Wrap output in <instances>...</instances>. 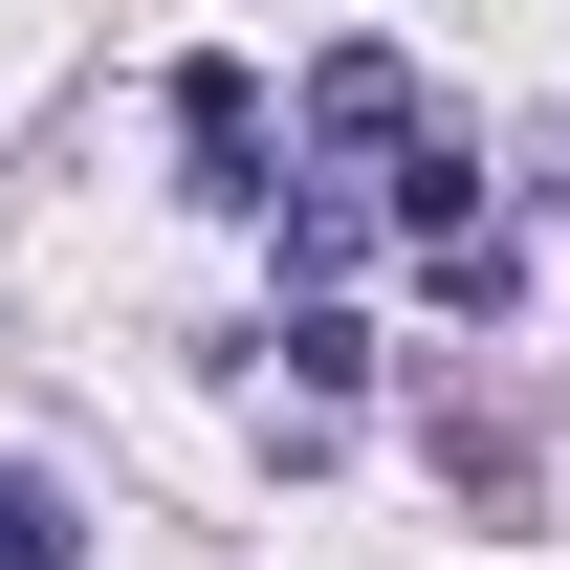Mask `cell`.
I'll return each mask as SVG.
<instances>
[{
    "instance_id": "obj_1",
    "label": "cell",
    "mask_w": 570,
    "mask_h": 570,
    "mask_svg": "<svg viewBox=\"0 0 570 570\" xmlns=\"http://www.w3.org/2000/svg\"><path fill=\"white\" fill-rule=\"evenodd\" d=\"M176 198H219V219H264L285 198V110H264V67H176Z\"/></svg>"
},
{
    "instance_id": "obj_2",
    "label": "cell",
    "mask_w": 570,
    "mask_h": 570,
    "mask_svg": "<svg viewBox=\"0 0 570 570\" xmlns=\"http://www.w3.org/2000/svg\"><path fill=\"white\" fill-rule=\"evenodd\" d=\"M307 154H330V176H395V154H417V67H395V45H330V67H307Z\"/></svg>"
},
{
    "instance_id": "obj_3",
    "label": "cell",
    "mask_w": 570,
    "mask_h": 570,
    "mask_svg": "<svg viewBox=\"0 0 570 570\" xmlns=\"http://www.w3.org/2000/svg\"><path fill=\"white\" fill-rule=\"evenodd\" d=\"M264 352H285V395H352V373H373V330H352V307H285Z\"/></svg>"
},
{
    "instance_id": "obj_4",
    "label": "cell",
    "mask_w": 570,
    "mask_h": 570,
    "mask_svg": "<svg viewBox=\"0 0 570 570\" xmlns=\"http://www.w3.org/2000/svg\"><path fill=\"white\" fill-rule=\"evenodd\" d=\"M0 570H67V504L45 483H0Z\"/></svg>"
}]
</instances>
